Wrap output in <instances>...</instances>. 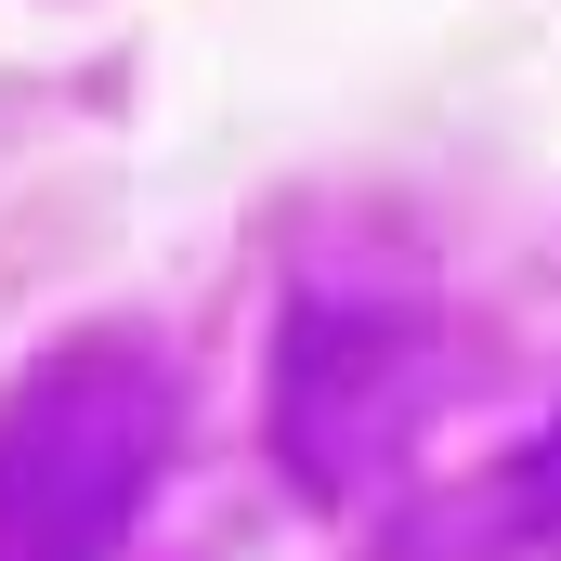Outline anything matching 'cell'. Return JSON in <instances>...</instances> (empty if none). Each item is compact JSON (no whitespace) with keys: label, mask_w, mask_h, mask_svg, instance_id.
Listing matches in <instances>:
<instances>
[{"label":"cell","mask_w":561,"mask_h":561,"mask_svg":"<svg viewBox=\"0 0 561 561\" xmlns=\"http://www.w3.org/2000/svg\"><path fill=\"white\" fill-rule=\"evenodd\" d=\"M170 392L105 340H53L0 392V561H105L157 496Z\"/></svg>","instance_id":"obj_1"}]
</instances>
